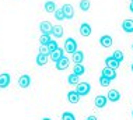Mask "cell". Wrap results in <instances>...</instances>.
Instances as JSON below:
<instances>
[{"label": "cell", "mask_w": 133, "mask_h": 120, "mask_svg": "<svg viewBox=\"0 0 133 120\" xmlns=\"http://www.w3.org/2000/svg\"><path fill=\"white\" fill-rule=\"evenodd\" d=\"M112 57L121 63V61H123V57H125V56H123V52H121V50H115L114 54H112Z\"/></svg>", "instance_id": "cell-25"}, {"label": "cell", "mask_w": 133, "mask_h": 120, "mask_svg": "<svg viewBox=\"0 0 133 120\" xmlns=\"http://www.w3.org/2000/svg\"><path fill=\"white\" fill-rule=\"evenodd\" d=\"M48 61H49V54L38 53V56H37V64L38 66H45Z\"/></svg>", "instance_id": "cell-17"}, {"label": "cell", "mask_w": 133, "mask_h": 120, "mask_svg": "<svg viewBox=\"0 0 133 120\" xmlns=\"http://www.w3.org/2000/svg\"><path fill=\"white\" fill-rule=\"evenodd\" d=\"M73 73H74L76 75H78V77H81V75L85 73V68H84V66H83V64H74Z\"/></svg>", "instance_id": "cell-21"}, {"label": "cell", "mask_w": 133, "mask_h": 120, "mask_svg": "<svg viewBox=\"0 0 133 120\" xmlns=\"http://www.w3.org/2000/svg\"><path fill=\"white\" fill-rule=\"evenodd\" d=\"M78 6H80L81 11H88V10L91 9V3H90V0H81Z\"/></svg>", "instance_id": "cell-22"}, {"label": "cell", "mask_w": 133, "mask_h": 120, "mask_svg": "<svg viewBox=\"0 0 133 120\" xmlns=\"http://www.w3.org/2000/svg\"><path fill=\"white\" fill-rule=\"evenodd\" d=\"M107 102H108V99H107V96H104V95H98V96H95V99H94L95 106L99 108V109L105 108L107 106Z\"/></svg>", "instance_id": "cell-13"}, {"label": "cell", "mask_w": 133, "mask_h": 120, "mask_svg": "<svg viewBox=\"0 0 133 120\" xmlns=\"http://www.w3.org/2000/svg\"><path fill=\"white\" fill-rule=\"evenodd\" d=\"M39 53H44V54H49V50L46 48L45 45H41V48H39Z\"/></svg>", "instance_id": "cell-30"}, {"label": "cell", "mask_w": 133, "mask_h": 120, "mask_svg": "<svg viewBox=\"0 0 133 120\" xmlns=\"http://www.w3.org/2000/svg\"><path fill=\"white\" fill-rule=\"evenodd\" d=\"M91 32H92V28L88 23H83L80 25V35L81 36H90Z\"/></svg>", "instance_id": "cell-11"}, {"label": "cell", "mask_w": 133, "mask_h": 120, "mask_svg": "<svg viewBox=\"0 0 133 120\" xmlns=\"http://www.w3.org/2000/svg\"><path fill=\"white\" fill-rule=\"evenodd\" d=\"M42 120H51V119H49V117H45V119H42Z\"/></svg>", "instance_id": "cell-33"}, {"label": "cell", "mask_w": 133, "mask_h": 120, "mask_svg": "<svg viewBox=\"0 0 133 120\" xmlns=\"http://www.w3.org/2000/svg\"><path fill=\"white\" fill-rule=\"evenodd\" d=\"M63 50H64V52H67V53H70V54L76 53V52H77V42H76V39L67 38L66 41H64Z\"/></svg>", "instance_id": "cell-1"}, {"label": "cell", "mask_w": 133, "mask_h": 120, "mask_svg": "<svg viewBox=\"0 0 133 120\" xmlns=\"http://www.w3.org/2000/svg\"><path fill=\"white\" fill-rule=\"evenodd\" d=\"M52 35L55 36V38H62L63 36V27L62 25H53L52 28Z\"/></svg>", "instance_id": "cell-18"}, {"label": "cell", "mask_w": 133, "mask_h": 120, "mask_svg": "<svg viewBox=\"0 0 133 120\" xmlns=\"http://www.w3.org/2000/svg\"><path fill=\"white\" fill-rule=\"evenodd\" d=\"M63 53H64V50H63V49L57 48L56 50H53V52H51V53H49V59H51L52 61H55V63H56V61L59 60L60 57H62V56H64Z\"/></svg>", "instance_id": "cell-12"}, {"label": "cell", "mask_w": 133, "mask_h": 120, "mask_svg": "<svg viewBox=\"0 0 133 120\" xmlns=\"http://www.w3.org/2000/svg\"><path fill=\"white\" fill-rule=\"evenodd\" d=\"M11 82V77H10L9 73H3L0 74V88H7Z\"/></svg>", "instance_id": "cell-6"}, {"label": "cell", "mask_w": 133, "mask_h": 120, "mask_svg": "<svg viewBox=\"0 0 133 120\" xmlns=\"http://www.w3.org/2000/svg\"><path fill=\"white\" fill-rule=\"evenodd\" d=\"M69 64H70V59H69V57L62 56L59 60L56 61V68H57V70H67Z\"/></svg>", "instance_id": "cell-3"}, {"label": "cell", "mask_w": 133, "mask_h": 120, "mask_svg": "<svg viewBox=\"0 0 133 120\" xmlns=\"http://www.w3.org/2000/svg\"><path fill=\"white\" fill-rule=\"evenodd\" d=\"M107 99L111 101V102H118L121 99V94L118 89H109L107 94Z\"/></svg>", "instance_id": "cell-7"}, {"label": "cell", "mask_w": 133, "mask_h": 120, "mask_svg": "<svg viewBox=\"0 0 133 120\" xmlns=\"http://www.w3.org/2000/svg\"><path fill=\"white\" fill-rule=\"evenodd\" d=\"M132 49H133V43H132Z\"/></svg>", "instance_id": "cell-35"}, {"label": "cell", "mask_w": 133, "mask_h": 120, "mask_svg": "<svg viewBox=\"0 0 133 120\" xmlns=\"http://www.w3.org/2000/svg\"><path fill=\"white\" fill-rule=\"evenodd\" d=\"M119 64H121L119 61L115 60L112 56H108L107 59H105V67H109V68H112V70H118Z\"/></svg>", "instance_id": "cell-9"}, {"label": "cell", "mask_w": 133, "mask_h": 120, "mask_svg": "<svg viewBox=\"0 0 133 120\" xmlns=\"http://www.w3.org/2000/svg\"><path fill=\"white\" fill-rule=\"evenodd\" d=\"M62 120H76V116L71 113V112H64L62 115Z\"/></svg>", "instance_id": "cell-29"}, {"label": "cell", "mask_w": 133, "mask_h": 120, "mask_svg": "<svg viewBox=\"0 0 133 120\" xmlns=\"http://www.w3.org/2000/svg\"><path fill=\"white\" fill-rule=\"evenodd\" d=\"M99 43H101V46H104V48H111V46H112V36L111 35H102L101 38H99Z\"/></svg>", "instance_id": "cell-14"}, {"label": "cell", "mask_w": 133, "mask_h": 120, "mask_svg": "<svg viewBox=\"0 0 133 120\" xmlns=\"http://www.w3.org/2000/svg\"><path fill=\"white\" fill-rule=\"evenodd\" d=\"M109 84H111V80L109 78L104 77V75L99 77V85H101V87H109Z\"/></svg>", "instance_id": "cell-28"}, {"label": "cell", "mask_w": 133, "mask_h": 120, "mask_svg": "<svg viewBox=\"0 0 133 120\" xmlns=\"http://www.w3.org/2000/svg\"><path fill=\"white\" fill-rule=\"evenodd\" d=\"M45 11L46 13H55L56 11V3L52 2V0H48L45 3Z\"/></svg>", "instance_id": "cell-20"}, {"label": "cell", "mask_w": 133, "mask_h": 120, "mask_svg": "<svg viewBox=\"0 0 133 120\" xmlns=\"http://www.w3.org/2000/svg\"><path fill=\"white\" fill-rule=\"evenodd\" d=\"M90 91H91V85H90L88 82H78L76 85V92L80 96L87 95V94H90Z\"/></svg>", "instance_id": "cell-2"}, {"label": "cell", "mask_w": 133, "mask_h": 120, "mask_svg": "<svg viewBox=\"0 0 133 120\" xmlns=\"http://www.w3.org/2000/svg\"><path fill=\"white\" fill-rule=\"evenodd\" d=\"M122 30L128 34H132L133 32V20H123L122 23Z\"/></svg>", "instance_id": "cell-16"}, {"label": "cell", "mask_w": 133, "mask_h": 120, "mask_svg": "<svg viewBox=\"0 0 133 120\" xmlns=\"http://www.w3.org/2000/svg\"><path fill=\"white\" fill-rule=\"evenodd\" d=\"M62 11H63L66 20H71V18L74 17V10H73V6H71V4H63Z\"/></svg>", "instance_id": "cell-5"}, {"label": "cell", "mask_w": 133, "mask_h": 120, "mask_svg": "<svg viewBox=\"0 0 133 120\" xmlns=\"http://www.w3.org/2000/svg\"><path fill=\"white\" fill-rule=\"evenodd\" d=\"M52 39H51V35H48V34H42L41 36H39V42H41V45H48L49 42H51Z\"/></svg>", "instance_id": "cell-24"}, {"label": "cell", "mask_w": 133, "mask_h": 120, "mask_svg": "<svg viewBox=\"0 0 133 120\" xmlns=\"http://www.w3.org/2000/svg\"><path fill=\"white\" fill-rule=\"evenodd\" d=\"M67 101H69L70 103H78L80 95H78L76 91H69V92H67Z\"/></svg>", "instance_id": "cell-15"}, {"label": "cell", "mask_w": 133, "mask_h": 120, "mask_svg": "<svg viewBox=\"0 0 133 120\" xmlns=\"http://www.w3.org/2000/svg\"><path fill=\"white\" fill-rule=\"evenodd\" d=\"M101 75L109 78L111 81H112V80L116 78V70H112V68H109V67H104L101 70Z\"/></svg>", "instance_id": "cell-8"}, {"label": "cell", "mask_w": 133, "mask_h": 120, "mask_svg": "<svg viewBox=\"0 0 133 120\" xmlns=\"http://www.w3.org/2000/svg\"><path fill=\"white\" fill-rule=\"evenodd\" d=\"M132 115H133V110H132Z\"/></svg>", "instance_id": "cell-36"}, {"label": "cell", "mask_w": 133, "mask_h": 120, "mask_svg": "<svg viewBox=\"0 0 133 120\" xmlns=\"http://www.w3.org/2000/svg\"><path fill=\"white\" fill-rule=\"evenodd\" d=\"M67 82H69L70 85H77L78 84V75H76L74 73H71L69 77H67Z\"/></svg>", "instance_id": "cell-23"}, {"label": "cell", "mask_w": 133, "mask_h": 120, "mask_svg": "<svg viewBox=\"0 0 133 120\" xmlns=\"http://www.w3.org/2000/svg\"><path fill=\"white\" fill-rule=\"evenodd\" d=\"M55 18L57 21H63V20H66L64 18V14L62 11V9H56V11H55Z\"/></svg>", "instance_id": "cell-26"}, {"label": "cell", "mask_w": 133, "mask_h": 120, "mask_svg": "<svg viewBox=\"0 0 133 120\" xmlns=\"http://www.w3.org/2000/svg\"><path fill=\"white\" fill-rule=\"evenodd\" d=\"M52 28H53V25H52L51 21H42V23L39 24V30H41L42 34L51 35L52 34Z\"/></svg>", "instance_id": "cell-4"}, {"label": "cell", "mask_w": 133, "mask_h": 120, "mask_svg": "<svg viewBox=\"0 0 133 120\" xmlns=\"http://www.w3.org/2000/svg\"><path fill=\"white\" fill-rule=\"evenodd\" d=\"M132 71H133V63H132Z\"/></svg>", "instance_id": "cell-34"}, {"label": "cell", "mask_w": 133, "mask_h": 120, "mask_svg": "<svg viewBox=\"0 0 133 120\" xmlns=\"http://www.w3.org/2000/svg\"><path fill=\"white\" fill-rule=\"evenodd\" d=\"M74 61V64H81L83 63V60H84V53L83 52H76V53H73V59H71Z\"/></svg>", "instance_id": "cell-19"}, {"label": "cell", "mask_w": 133, "mask_h": 120, "mask_svg": "<svg viewBox=\"0 0 133 120\" xmlns=\"http://www.w3.org/2000/svg\"><path fill=\"white\" fill-rule=\"evenodd\" d=\"M130 2H133V0H130Z\"/></svg>", "instance_id": "cell-37"}, {"label": "cell", "mask_w": 133, "mask_h": 120, "mask_svg": "<svg viewBox=\"0 0 133 120\" xmlns=\"http://www.w3.org/2000/svg\"><path fill=\"white\" fill-rule=\"evenodd\" d=\"M46 48H48V50H49V53H51V52H53V50H56L57 48H59V46H57V43H56V41H53V39H52V41L49 42L48 45H46Z\"/></svg>", "instance_id": "cell-27"}, {"label": "cell", "mask_w": 133, "mask_h": 120, "mask_svg": "<svg viewBox=\"0 0 133 120\" xmlns=\"http://www.w3.org/2000/svg\"><path fill=\"white\" fill-rule=\"evenodd\" d=\"M85 120H98V119H97V116H88Z\"/></svg>", "instance_id": "cell-31"}, {"label": "cell", "mask_w": 133, "mask_h": 120, "mask_svg": "<svg viewBox=\"0 0 133 120\" xmlns=\"http://www.w3.org/2000/svg\"><path fill=\"white\" fill-rule=\"evenodd\" d=\"M129 10L133 13V2H130V4H129Z\"/></svg>", "instance_id": "cell-32"}, {"label": "cell", "mask_w": 133, "mask_h": 120, "mask_svg": "<svg viewBox=\"0 0 133 120\" xmlns=\"http://www.w3.org/2000/svg\"><path fill=\"white\" fill-rule=\"evenodd\" d=\"M31 84V77L28 74H23L21 77L18 78V85L20 88H28Z\"/></svg>", "instance_id": "cell-10"}]
</instances>
